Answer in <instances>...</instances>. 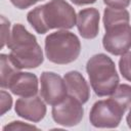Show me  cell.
Masks as SVG:
<instances>
[{
    "instance_id": "obj_1",
    "label": "cell",
    "mask_w": 131,
    "mask_h": 131,
    "mask_svg": "<svg viewBox=\"0 0 131 131\" xmlns=\"http://www.w3.org/2000/svg\"><path fill=\"white\" fill-rule=\"evenodd\" d=\"M27 19L40 35L52 29H72L77 23L74 7L66 0H50L30 10Z\"/></svg>"
},
{
    "instance_id": "obj_2",
    "label": "cell",
    "mask_w": 131,
    "mask_h": 131,
    "mask_svg": "<svg viewBox=\"0 0 131 131\" xmlns=\"http://www.w3.org/2000/svg\"><path fill=\"white\" fill-rule=\"evenodd\" d=\"M130 14L126 9L106 7L103 11V27L105 34L102 38L104 49L113 55H123L131 49Z\"/></svg>"
},
{
    "instance_id": "obj_3",
    "label": "cell",
    "mask_w": 131,
    "mask_h": 131,
    "mask_svg": "<svg viewBox=\"0 0 131 131\" xmlns=\"http://www.w3.org/2000/svg\"><path fill=\"white\" fill-rule=\"evenodd\" d=\"M6 45L10 49V60L19 70L38 68L44 60L43 51L36 37L21 24L12 27Z\"/></svg>"
},
{
    "instance_id": "obj_4",
    "label": "cell",
    "mask_w": 131,
    "mask_h": 131,
    "mask_svg": "<svg viewBox=\"0 0 131 131\" xmlns=\"http://www.w3.org/2000/svg\"><path fill=\"white\" fill-rule=\"evenodd\" d=\"M90 85L99 97L111 95L118 87L120 78L113 59L104 53H98L89 58L86 64Z\"/></svg>"
},
{
    "instance_id": "obj_5",
    "label": "cell",
    "mask_w": 131,
    "mask_h": 131,
    "mask_svg": "<svg viewBox=\"0 0 131 131\" xmlns=\"http://www.w3.org/2000/svg\"><path fill=\"white\" fill-rule=\"evenodd\" d=\"M81 52V43L77 35L67 30L49 34L45 38V54L49 61L68 64L75 61Z\"/></svg>"
},
{
    "instance_id": "obj_6",
    "label": "cell",
    "mask_w": 131,
    "mask_h": 131,
    "mask_svg": "<svg viewBox=\"0 0 131 131\" xmlns=\"http://www.w3.org/2000/svg\"><path fill=\"white\" fill-rule=\"evenodd\" d=\"M125 114L111 98L96 101L89 114V121L96 128H116Z\"/></svg>"
},
{
    "instance_id": "obj_7",
    "label": "cell",
    "mask_w": 131,
    "mask_h": 131,
    "mask_svg": "<svg viewBox=\"0 0 131 131\" xmlns=\"http://www.w3.org/2000/svg\"><path fill=\"white\" fill-rule=\"evenodd\" d=\"M83 104L71 95L59 103L52 106V119L58 125L64 127H73L78 125L84 116Z\"/></svg>"
},
{
    "instance_id": "obj_8",
    "label": "cell",
    "mask_w": 131,
    "mask_h": 131,
    "mask_svg": "<svg viewBox=\"0 0 131 131\" xmlns=\"http://www.w3.org/2000/svg\"><path fill=\"white\" fill-rule=\"evenodd\" d=\"M40 94L43 100L50 105L61 102L68 95L64 79L53 72H43L40 77Z\"/></svg>"
},
{
    "instance_id": "obj_9",
    "label": "cell",
    "mask_w": 131,
    "mask_h": 131,
    "mask_svg": "<svg viewBox=\"0 0 131 131\" xmlns=\"http://www.w3.org/2000/svg\"><path fill=\"white\" fill-rule=\"evenodd\" d=\"M14 111L16 115L25 120L33 123H38L46 115V105L38 96L21 97L15 102Z\"/></svg>"
},
{
    "instance_id": "obj_10",
    "label": "cell",
    "mask_w": 131,
    "mask_h": 131,
    "mask_svg": "<svg viewBox=\"0 0 131 131\" xmlns=\"http://www.w3.org/2000/svg\"><path fill=\"white\" fill-rule=\"evenodd\" d=\"M38 78L35 74L17 72L10 80L7 89L14 95L20 97H31L38 93Z\"/></svg>"
},
{
    "instance_id": "obj_11",
    "label": "cell",
    "mask_w": 131,
    "mask_h": 131,
    "mask_svg": "<svg viewBox=\"0 0 131 131\" xmlns=\"http://www.w3.org/2000/svg\"><path fill=\"white\" fill-rule=\"evenodd\" d=\"M99 11L90 7L79 11L77 15V28L84 39H94L99 31Z\"/></svg>"
},
{
    "instance_id": "obj_12",
    "label": "cell",
    "mask_w": 131,
    "mask_h": 131,
    "mask_svg": "<svg viewBox=\"0 0 131 131\" xmlns=\"http://www.w3.org/2000/svg\"><path fill=\"white\" fill-rule=\"evenodd\" d=\"M68 95L75 97L82 104L86 103L90 98V88L85 78L78 71H71L63 77Z\"/></svg>"
},
{
    "instance_id": "obj_13",
    "label": "cell",
    "mask_w": 131,
    "mask_h": 131,
    "mask_svg": "<svg viewBox=\"0 0 131 131\" xmlns=\"http://www.w3.org/2000/svg\"><path fill=\"white\" fill-rule=\"evenodd\" d=\"M110 98L124 112L131 108V86L120 84L111 94Z\"/></svg>"
},
{
    "instance_id": "obj_14",
    "label": "cell",
    "mask_w": 131,
    "mask_h": 131,
    "mask_svg": "<svg viewBox=\"0 0 131 131\" xmlns=\"http://www.w3.org/2000/svg\"><path fill=\"white\" fill-rule=\"evenodd\" d=\"M0 69H1V80H0V86L2 89H5L8 87V84L12 77L19 72V69H17L12 61L9 58L8 54H0Z\"/></svg>"
},
{
    "instance_id": "obj_15",
    "label": "cell",
    "mask_w": 131,
    "mask_h": 131,
    "mask_svg": "<svg viewBox=\"0 0 131 131\" xmlns=\"http://www.w3.org/2000/svg\"><path fill=\"white\" fill-rule=\"evenodd\" d=\"M119 70L123 78L131 82V51H128L122 55L119 60Z\"/></svg>"
},
{
    "instance_id": "obj_16",
    "label": "cell",
    "mask_w": 131,
    "mask_h": 131,
    "mask_svg": "<svg viewBox=\"0 0 131 131\" xmlns=\"http://www.w3.org/2000/svg\"><path fill=\"white\" fill-rule=\"evenodd\" d=\"M10 29V23L8 19H6L3 15H1V48H3L5 46V44L7 43V40L10 36L9 32Z\"/></svg>"
},
{
    "instance_id": "obj_17",
    "label": "cell",
    "mask_w": 131,
    "mask_h": 131,
    "mask_svg": "<svg viewBox=\"0 0 131 131\" xmlns=\"http://www.w3.org/2000/svg\"><path fill=\"white\" fill-rule=\"evenodd\" d=\"M27 129H35V130H38V128L34 125H30V124H27V123H24V122H20V121H13L9 124H7L6 126L3 127V130L4 131H7V130H12V131H18V130H27Z\"/></svg>"
},
{
    "instance_id": "obj_18",
    "label": "cell",
    "mask_w": 131,
    "mask_h": 131,
    "mask_svg": "<svg viewBox=\"0 0 131 131\" xmlns=\"http://www.w3.org/2000/svg\"><path fill=\"white\" fill-rule=\"evenodd\" d=\"M12 105V98L8 92L5 90H1V116H3L6 112L11 108Z\"/></svg>"
},
{
    "instance_id": "obj_19",
    "label": "cell",
    "mask_w": 131,
    "mask_h": 131,
    "mask_svg": "<svg viewBox=\"0 0 131 131\" xmlns=\"http://www.w3.org/2000/svg\"><path fill=\"white\" fill-rule=\"evenodd\" d=\"M104 4L112 8L125 9L130 5L131 0H103Z\"/></svg>"
},
{
    "instance_id": "obj_20",
    "label": "cell",
    "mask_w": 131,
    "mask_h": 131,
    "mask_svg": "<svg viewBox=\"0 0 131 131\" xmlns=\"http://www.w3.org/2000/svg\"><path fill=\"white\" fill-rule=\"evenodd\" d=\"M38 1H40V0H10V2L18 9L29 8V7L33 6L34 4H36Z\"/></svg>"
},
{
    "instance_id": "obj_21",
    "label": "cell",
    "mask_w": 131,
    "mask_h": 131,
    "mask_svg": "<svg viewBox=\"0 0 131 131\" xmlns=\"http://www.w3.org/2000/svg\"><path fill=\"white\" fill-rule=\"evenodd\" d=\"M74 4L76 5H86V4H92V3H95L96 0H71Z\"/></svg>"
},
{
    "instance_id": "obj_22",
    "label": "cell",
    "mask_w": 131,
    "mask_h": 131,
    "mask_svg": "<svg viewBox=\"0 0 131 131\" xmlns=\"http://www.w3.org/2000/svg\"><path fill=\"white\" fill-rule=\"evenodd\" d=\"M126 121H127L128 127L131 129V108H130V111H129V113H128V115L126 117Z\"/></svg>"
}]
</instances>
